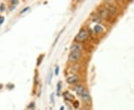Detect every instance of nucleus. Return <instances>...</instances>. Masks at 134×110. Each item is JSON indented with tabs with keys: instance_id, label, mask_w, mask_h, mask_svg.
<instances>
[{
	"instance_id": "nucleus-12",
	"label": "nucleus",
	"mask_w": 134,
	"mask_h": 110,
	"mask_svg": "<svg viewBox=\"0 0 134 110\" xmlns=\"http://www.w3.org/2000/svg\"><path fill=\"white\" fill-rule=\"evenodd\" d=\"M73 105H74L75 108H77V107H78V106H79V102H77V101H75V102H74Z\"/></svg>"
},
{
	"instance_id": "nucleus-6",
	"label": "nucleus",
	"mask_w": 134,
	"mask_h": 110,
	"mask_svg": "<svg viewBox=\"0 0 134 110\" xmlns=\"http://www.w3.org/2000/svg\"><path fill=\"white\" fill-rule=\"evenodd\" d=\"M77 80H78V77H77V76L73 75L72 77H69L67 79V83L69 84H73V83H75L76 82H77Z\"/></svg>"
},
{
	"instance_id": "nucleus-4",
	"label": "nucleus",
	"mask_w": 134,
	"mask_h": 110,
	"mask_svg": "<svg viewBox=\"0 0 134 110\" xmlns=\"http://www.w3.org/2000/svg\"><path fill=\"white\" fill-rule=\"evenodd\" d=\"M116 8L112 5H109L108 8H107V12L109 14H110V15H114V14H116Z\"/></svg>"
},
{
	"instance_id": "nucleus-13",
	"label": "nucleus",
	"mask_w": 134,
	"mask_h": 110,
	"mask_svg": "<svg viewBox=\"0 0 134 110\" xmlns=\"http://www.w3.org/2000/svg\"><path fill=\"white\" fill-rule=\"evenodd\" d=\"M52 77V73L51 72V73H50V75H49V77H48V83H51Z\"/></svg>"
},
{
	"instance_id": "nucleus-11",
	"label": "nucleus",
	"mask_w": 134,
	"mask_h": 110,
	"mask_svg": "<svg viewBox=\"0 0 134 110\" xmlns=\"http://www.w3.org/2000/svg\"><path fill=\"white\" fill-rule=\"evenodd\" d=\"M43 55H41L39 58H38V62H37V65H40V63H41V62H42V60L43 59Z\"/></svg>"
},
{
	"instance_id": "nucleus-7",
	"label": "nucleus",
	"mask_w": 134,
	"mask_h": 110,
	"mask_svg": "<svg viewBox=\"0 0 134 110\" xmlns=\"http://www.w3.org/2000/svg\"><path fill=\"white\" fill-rule=\"evenodd\" d=\"M77 51H81V46L78 44H74L71 47V52H77Z\"/></svg>"
},
{
	"instance_id": "nucleus-10",
	"label": "nucleus",
	"mask_w": 134,
	"mask_h": 110,
	"mask_svg": "<svg viewBox=\"0 0 134 110\" xmlns=\"http://www.w3.org/2000/svg\"><path fill=\"white\" fill-rule=\"evenodd\" d=\"M64 95H65V98H66L68 100H71L72 99V97H71L72 95L69 94V92H65V93H64Z\"/></svg>"
},
{
	"instance_id": "nucleus-15",
	"label": "nucleus",
	"mask_w": 134,
	"mask_h": 110,
	"mask_svg": "<svg viewBox=\"0 0 134 110\" xmlns=\"http://www.w3.org/2000/svg\"><path fill=\"white\" fill-rule=\"evenodd\" d=\"M60 83H58V94H59V92H60Z\"/></svg>"
},
{
	"instance_id": "nucleus-18",
	"label": "nucleus",
	"mask_w": 134,
	"mask_h": 110,
	"mask_svg": "<svg viewBox=\"0 0 134 110\" xmlns=\"http://www.w3.org/2000/svg\"><path fill=\"white\" fill-rule=\"evenodd\" d=\"M4 22V17H2V18H0V24Z\"/></svg>"
},
{
	"instance_id": "nucleus-16",
	"label": "nucleus",
	"mask_w": 134,
	"mask_h": 110,
	"mask_svg": "<svg viewBox=\"0 0 134 110\" xmlns=\"http://www.w3.org/2000/svg\"><path fill=\"white\" fill-rule=\"evenodd\" d=\"M59 73V66H57L56 67V69H55V74L56 75H58Z\"/></svg>"
},
{
	"instance_id": "nucleus-2",
	"label": "nucleus",
	"mask_w": 134,
	"mask_h": 110,
	"mask_svg": "<svg viewBox=\"0 0 134 110\" xmlns=\"http://www.w3.org/2000/svg\"><path fill=\"white\" fill-rule=\"evenodd\" d=\"M81 57V51L77 52H71L69 56V59L71 61H77Z\"/></svg>"
},
{
	"instance_id": "nucleus-5",
	"label": "nucleus",
	"mask_w": 134,
	"mask_h": 110,
	"mask_svg": "<svg viewBox=\"0 0 134 110\" xmlns=\"http://www.w3.org/2000/svg\"><path fill=\"white\" fill-rule=\"evenodd\" d=\"M75 92H76V93H77V95H80V96H81L82 94H83V92H84V90H85V89H84V88H83L82 86L77 85V86L75 87Z\"/></svg>"
},
{
	"instance_id": "nucleus-8",
	"label": "nucleus",
	"mask_w": 134,
	"mask_h": 110,
	"mask_svg": "<svg viewBox=\"0 0 134 110\" xmlns=\"http://www.w3.org/2000/svg\"><path fill=\"white\" fill-rule=\"evenodd\" d=\"M100 15L103 18H107V16L109 15V13H108L107 11L106 10V9H102V10L100 11Z\"/></svg>"
},
{
	"instance_id": "nucleus-9",
	"label": "nucleus",
	"mask_w": 134,
	"mask_h": 110,
	"mask_svg": "<svg viewBox=\"0 0 134 110\" xmlns=\"http://www.w3.org/2000/svg\"><path fill=\"white\" fill-rule=\"evenodd\" d=\"M94 30H95V32H101L102 31H103V28L100 26V25H95V28H94Z\"/></svg>"
},
{
	"instance_id": "nucleus-17",
	"label": "nucleus",
	"mask_w": 134,
	"mask_h": 110,
	"mask_svg": "<svg viewBox=\"0 0 134 110\" xmlns=\"http://www.w3.org/2000/svg\"><path fill=\"white\" fill-rule=\"evenodd\" d=\"M51 99H52V102L54 103V94L52 93V95H51Z\"/></svg>"
},
{
	"instance_id": "nucleus-1",
	"label": "nucleus",
	"mask_w": 134,
	"mask_h": 110,
	"mask_svg": "<svg viewBox=\"0 0 134 110\" xmlns=\"http://www.w3.org/2000/svg\"><path fill=\"white\" fill-rule=\"evenodd\" d=\"M88 36V33L86 30H81L77 35L75 36V40L77 42H82L87 40Z\"/></svg>"
},
{
	"instance_id": "nucleus-14",
	"label": "nucleus",
	"mask_w": 134,
	"mask_h": 110,
	"mask_svg": "<svg viewBox=\"0 0 134 110\" xmlns=\"http://www.w3.org/2000/svg\"><path fill=\"white\" fill-rule=\"evenodd\" d=\"M29 7H27L26 8H24V9H23V10L22 11H21V12H20V13L22 14V13H23L24 12H26V11H27L28 10H29Z\"/></svg>"
},
{
	"instance_id": "nucleus-3",
	"label": "nucleus",
	"mask_w": 134,
	"mask_h": 110,
	"mask_svg": "<svg viewBox=\"0 0 134 110\" xmlns=\"http://www.w3.org/2000/svg\"><path fill=\"white\" fill-rule=\"evenodd\" d=\"M81 98L84 102H89L90 100V95H89V92L86 89L84 90V92H83V94L81 95Z\"/></svg>"
},
{
	"instance_id": "nucleus-19",
	"label": "nucleus",
	"mask_w": 134,
	"mask_h": 110,
	"mask_svg": "<svg viewBox=\"0 0 134 110\" xmlns=\"http://www.w3.org/2000/svg\"><path fill=\"white\" fill-rule=\"evenodd\" d=\"M11 3H12V4H17L18 2L17 1V0H14V1H11Z\"/></svg>"
}]
</instances>
